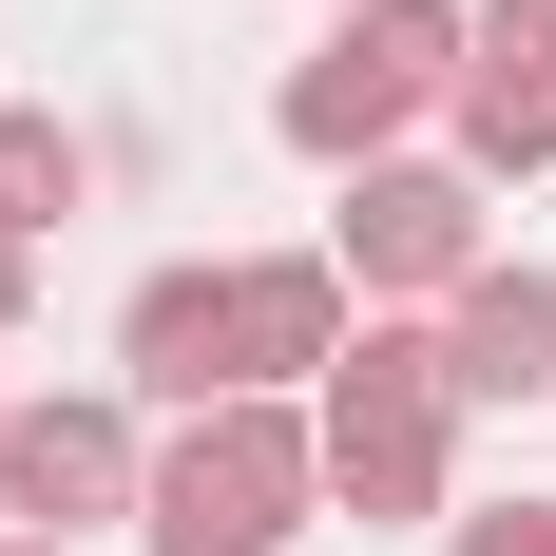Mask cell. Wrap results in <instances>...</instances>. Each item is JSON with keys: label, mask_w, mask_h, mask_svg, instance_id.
I'll use <instances>...</instances> for the list:
<instances>
[{"label": "cell", "mask_w": 556, "mask_h": 556, "mask_svg": "<svg viewBox=\"0 0 556 556\" xmlns=\"http://www.w3.org/2000/svg\"><path fill=\"white\" fill-rule=\"evenodd\" d=\"M0 422H20V384H0Z\"/></svg>", "instance_id": "cell-15"}, {"label": "cell", "mask_w": 556, "mask_h": 556, "mask_svg": "<svg viewBox=\"0 0 556 556\" xmlns=\"http://www.w3.org/2000/svg\"><path fill=\"white\" fill-rule=\"evenodd\" d=\"M307 442H327V518H460V384L422 307H365L345 365L307 384Z\"/></svg>", "instance_id": "cell-1"}, {"label": "cell", "mask_w": 556, "mask_h": 556, "mask_svg": "<svg viewBox=\"0 0 556 556\" xmlns=\"http://www.w3.org/2000/svg\"><path fill=\"white\" fill-rule=\"evenodd\" d=\"M422 327H442V384L460 403H556V269L538 250H480Z\"/></svg>", "instance_id": "cell-6"}, {"label": "cell", "mask_w": 556, "mask_h": 556, "mask_svg": "<svg viewBox=\"0 0 556 556\" xmlns=\"http://www.w3.org/2000/svg\"><path fill=\"white\" fill-rule=\"evenodd\" d=\"M115 403H250V365H230V269H135V307H115Z\"/></svg>", "instance_id": "cell-8"}, {"label": "cell", "mask_w": 556, "mask_h": 556, "mask_svg": "<svg viewBox=\"0 0 556 556\" xmlns=\"http://www.w3.org/2000/svg\"><path fill=\"white\" fill-rule=\"evenodd\" d=\"M327 518V442L307 403H192L154 442V500H135V556H288Z\"/></svg>", "instance_id": "cell-3"}, {"label": "cell", "mask_w": 556, "mask_h": 556, "mask_svg": "<svg viewBox=\"0 0 556 556\" xmlns=\"http://www.w3.org/2000/svg\"><path fill=\"white\" fill-rule=\"evenodd\" d=\"M460 556H556V500H480V518H460Z\"/></svg>", "instance_id": "cell-12"}, {"label": "cell", "mask_w": 556, "mask_h": 556, "mask_svg": "<svg viewBox=\"0 0 556 556\" xmlns=\"http://www.w3.org/2000/svg\"><path fill=\"white\" fill-rule=\"evenodd\" d=\"M460 173L480 192H518V173H556V77H518V58H460Z\"/></svg>", "instance_id": "cell-9"}, {"label": "cell", "mask_w": 556, "mask_h": 556, "mask_svg": "<svg viewBox=\"0 0 556 556\" xmlns=\"http://www.w3.org/2000/svg\"><path fill=\"white\" fill-rule=\"evenodd\" d=\"M480 250H500V230H480V173H460V154H365V173H345V212H327L345 307H442Z\"/></svg>", "instance_id": "cell-4"}, {"label": "cell", "mask_w": 556, "mask_h": 556, "mask_svg": "<svg viewBox=\"0 0 556 556\" xmlns=\"http://www.w3.org/2000/svg\"><path fill=\"white\" fill-rule=\"evenodd\" d=\"M154 500V422H135V403L115 384H58V403H20V422H0V538H97V518H135Z\"/></svg>", "instance_id": "cell-5"}, {"label": "cell", "mask_w": 556, "mask_h": 556, "mask_svg": "<svg viewBox=\"0 0 556 556\" xmlns=\"http://www.w3.org/2000/svg\"><path fill=\"white\" fill-rule=\"evenodd\" d=\"M0 556H58V538H0Z\"/></svg>", "instance_id": "cell-14"}, {"label": "cell", "mask_w": 556, "mask_h": 556, "mask_svg": "<svg viewBox=\"0 0 556 556\" xmlns=\"http://www.w3.org/2000/svg\"><path fill=\"white\" fill-rule=\"evenodd\" d=\"M345 327H365V307H345L327 250H230V365H250V403H307L345 365Z\"/></svg>", "instance_id": "cell-7"}, {"label": "cell", "mask_w": 556, "mask_h": 556, "mask_svg": "<svg viewBox=\"0 0 556 556\" xmlns=\"http://www.w3.org/2000/svg\"><path fill=\"white\" fill-rule=\"evenodd\" d=\"M480 58H518V77H556V0H480Z\"/></svg>", "instance_id": "cell-11"}, {"label": "cell", "mask_w": 556, "mask_h": 556, "mask_svg": "<svg viewBox=\"0 0 556 556\" xmlns=\"http://www.w3.org/2000/svg\"><path fill=\"white\" fill-rule=\"evenodd\" d=\"M77 192H97V135L77 115H0V250H58Z\"/></svg>", "instance_id": "cell-10"}, {"label": "cell", "mask_w": 556, "mask_h": 556, "mask_svg": "<svg viewBox=\"0 0 556 556\" xmlns=\"http://www.w3.org/2000/svg\"><path fill=\"white\" fill-rule=\"evenodd\" d=\"M460 58H480V0H327V39L288 58L269 135L307 173H365V154H403V135L460 97Z\"/></svg>", "instance_id": "cell-2"}, {"label": "cell", "mask_w": 556, "mask_h": 556, "mask_svg": "<svg viewBox=\"0 0 556 556\" xmlns=\"http://www.w3.org/2000/svg\"><path fill=\"white\" fill-rule=\"evenodd\" d=\"M20 307H39V250H0V345H20Z\"/></svg>", "instance_id": "cell-13"}]
</instances>
